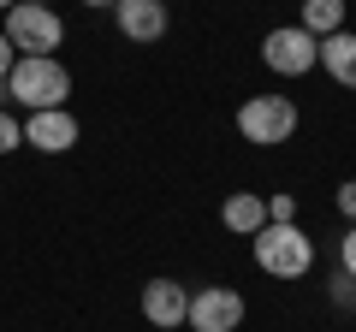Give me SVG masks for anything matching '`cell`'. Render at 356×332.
<instances>
[{
    "instance_id": "cell-7",
    "label": "cell",
    "mask_w": 356,
    "mask_h": 332,
    "mask_svg": "<svg viewBox=\"0 0 356 332\" xmlns=\"http://www.w3.org/2000/svg\"><path fill=\"white\" fill-rule=\"evenodd\" d=\"M113 24H119V36L125 42H137V48H154V42L166 36V6L161 0H119L113 6Z\"/></svg>"
},
{
    "instance_id": "cell-14",
    "label": "cell",
    "mask_w": 356,
    "mask_h": 332,
    "mask_svg": "<svg viewBox=\"0 0 356 332\" xmlns=\"http://www.w3.org/2000/svg\"><path fill=\"white\" fill-rule=\"evenodd\" d=\"M24 149V119H13V107H0V154Z\"/></svg>"
},
{
    "instance_id": "cell-8",
    "label": "cell",
    "mask_w": 356,
    "mask_h": 332,
    "mask_svg": "<svg viewBox=\"0 0 356 332\" xmlns=\"http://www.w3.org/2000/svg\"><path fill=\"white\" fill-rule=\"evenodd\" d=\"M184 308H191V291L178 279H149L143 285V320H149V326H161V332L184 326Z\"/></svg>"
},
{
    "instance_id": "cell-3",
    "label": "cell",
    "mask_w": 356,
    "mask_h": 332,
    "mask_svg": "<svg viewBox=\"0 0 356 332\" xmlns=\"http://www.w3.org/2000/svg\"><path fill=\"white\" fill-rule=\"evenodd\" d=\"M238 131H243V142H255V149L291 142L297 137V101L291 95H250V101L238 107Z\"/></svg>"
},
{
    "instance_id": "cell-13",
    "label": "cell",
    "mask_w": 356,
    "mask_h": 332,
    "mask_svg": "<svg viewBox=\"0 0 356 332\" xmlns=\"http://www.w3.org/2000/svg\"><path fill=\"white\" fill-rule=\"evenodd\" d=\"M267 202V219H273V226H297V196L291 190H273V196H261Z\"/></svg>"
},
{
    "instance_id": "cell-15",
    "label": "cell",
    "mask_w": 356,
    "mask_h": 332,
    "mask_svg": "<svg viewBox=\"0 0 356 332\" xmlns=\"http://www.w3.org/2000/svg\"><path fill=\"white\" fill-rule=\"evenodd\" d=\"M327 297H332L339 308H350V303H356V279H350V273H332V291H327Z\"/></svg>"
},
{
    "instance_id": "cell-2",
    "label": "cell",
    "mask_w": 356,
    "mask_h": 332,
    "mask_svg": "<svg viewBox=\"0 0 356 332\" xmlns=\"http://www.w3.org/2000/svg\"><path fill=\"white\" fill-rule=\"evenodd\" d=\"M250 243H255V267H261L267 279H303V273L315 267V243L303 238V226H273V219H267Z\"/></svg>"
},
{
    "instance_id": "cell-16",
    "label": "cell",
    "mask_w": 356,
    "mask_h": 332,
    "mask_svg": "<svg viewBox=\"0 0 356 332\" xmlns=\"http://www.w3.org/2000/svg\"><path fill=\"white\" fill-rule=\"evenodd\" d=\"M339 273H350V279H356V226L339 238Z\"/></svg>"
},
{
    "instance_id": "cell-11",
    "label": "cell",
    "mask_w": 356,
    "mask_h": 332,
    "mask_svg": "<svg viewBox=\"0 0 356 332\" xmlns=\"http://www.w3.org/2000/svg\"><path fill=\"white\" fill-rule=\"evenodd\" d=\"M220 226L238 231V238H255V231L267 226V202L255 190H232L226 202H220Z\"/></svg>"
},
{
    "instance_id": "cell-12",
    "label": "cell",
    "mask_w": 356,
    "mask_h": 332,
    "mask_svg": "<svg viewBox=\"0 0 356 332\" xmlns=\"http://www.w3.org/2000/svg\"><path fill=\"white\" fill-rule=\"evenodd\" d=\"M297 24L309 30V36H332V30H344V0H303V18Z\"/></svg>"
},
{
    "instance_id": "cell-1",
    "label": "cell",
    "mask_w": 356,
    "mask_h": 332,
    "mask_svg": "<svg viewBox=\"0 0 356 332\" xmlns=\"http://www.w3.org/2000/svg\"><path fill=\"white\" fill-rule=\"evenodd\" d=\"M6 83H13V107H24V113L65 107V95H72V72H65L54 53H18L13 72H6Z\"/></svg>"
},
{
    "instance_id": "cell-19",
    "label": "cell",
    "mask_w": 356,
    "mask_h": 332,
    "mask_svg": "<svg viewBox=\"0 0 356 332\" xmlns=\"http://www.w3.org/2000/svg\"><path fill=\"white\" fill-rule=\"evenodd\" d=\"M0 107H13V83L6 77H0Z\"/></svg>"
},
{
    "instance_id": "cell-4",
    "label": "cell",
    "mask_w": 356,
    "mask_h": 332,
    "mask_svg": "<svg viewBox=\"0 0 356 332\" xmlns=\"http://www.w3.org/2000/svg\"><path fill=\"white\" fill-rule=\"evenodd\" d=\"M261 65L273 77H309L321 65V42L309 36L303 24H280V30L261 36Z\"/></svg>"
},
{
    "instance_id": "cell-9",
    "label": "cell",
    "mask_w": 356,
    "mask_h": 332,
    "mask_svg": "<svg viewBox=\"0 0 356 332\" xmlns=\"http://www.w3.org/2000/svg\"><path fill=\"white\" fill-rule=\"evenodd\" d=\"M24 142L42 154H65L77 149V119L65 113V107H48V113H30L24 119Z\"/></svg>"
},
{
    "instance_id": "cell-5",
    "label": "cell",
    "mask_w": 356,
    "mask_h": 332,
    "mask_svg": "<svg viewBox=\"0 0 356 332\" xmlns=\"http://www.w3.org/2000/svg\"><path fill=\"white\" fill-rule=\"evenodd\" d=\"M6 42L13 53H54L65 42V24L54 6H36V0H18L13 13H6Z\"/></svg>"
},
{
    "instance_id": "cell-21",
    "label": "cell",
    "mask_w": 356,
    "mask_h": 332,
    "mask_svg": "<svg viewBox=\"0 0 356 332\" xmlns=\"http://www.w3.org/2000/svg\"><path fill=\"white\" fill-rule=\"evenodd\" d=\"M13 6H18V0H0V13H13Z\"/></svg>"
},
{
    "instance_id": "cell-18",
    "label": "cell",
    "mask_w": 356,
    "mask_h": 332,
    "mask_svg": "<svg viewBox=\"0 0 356 332\" xmlns=\"http://www.w3.org/2000/svg\"><path fill=\"white\" fill-rule=\"evenodd\" d=\"M13 60H18V53H13V42H6V30H0V77L13 72Z\"/></svg>"
},
{
    "instance_id": "cell-6",
    "label": "cell",
    "mask_w": 356,
    "mask_h": 332,
    "mask_svg": "<svg viewBox=\"0 0 356 332\" xmlns=\"http://www.w3.org/2000/svg\"><path fill=\"white\" fill-rule=\"evenodd\" d=\"M184 326L191 332H238L243 326V297L232 285H202V291H191Z\"/></svg>"
},
{
    "instance_id": "cell-20",
    "label": "cell",
    "mask_w": 356,
    "mask_h": 332,
    "mask_svg": "<svg viewBox=\"0 0 356 332\" xmlns=\"http://www.w3.org/2000/svg\"><path fill=\"white\" fill-rule=\"evenodd\" d=\"M83 6H119V0H83Z\"/></svg>"
},
{
    "instance_id": "cell-22",
    "label": "cell",
    "mask_w": 356,
    "mask_h": 332,
    "mask_svg": "<svg viewBox=\"0 0 356 332\" xmlns=\"http://www.w3.org/2000/svg\"><path fill=\"white\" fill-rule=\"evenodd\" d=\"M36 6H48V0H36Z\"/></svg>"
},
{
    "instance_id": "cell-10",
    "label": "cell",
    "mask_w": 356,
    "mask_h": 332,
    "mask_svg": "<svg viewBox=\"0 0 356 332\" xmlns=\"http://www.w3.org/2000/svg\"><path fill=\"white\" fill-rule=\"evenodd\" d=\"M321 72H327L339 90H356V30L321 36Z\"/></svg>"
},
{
    "instance_id": "cell-17",
    "label": "cell",
    "mask_w": 356,
    "mask_h": 332,
    "mask_svg": "<svg viewBox=\"0 0 356 332\" xmlns=\"http://www.w3.org/2000/svg\"><path fill=\"white\" fill-rule=\"evenodd\" d=\"M332 202H339V214H344V219H350V226H356V179H344Z\"/></svg>"
}]
</instances>
